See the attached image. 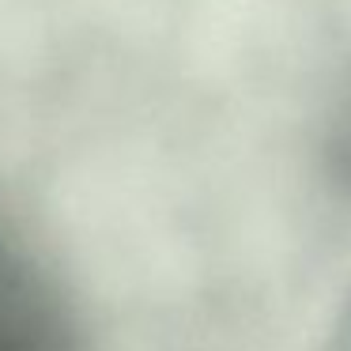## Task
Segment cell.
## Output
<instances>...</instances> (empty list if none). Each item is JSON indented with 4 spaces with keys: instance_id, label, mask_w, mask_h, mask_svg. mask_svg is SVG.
<instances>
[{
    "instance_id": "cell-1",
    "label": "cell",
    "mask_w": 351,
    "mask_h": 351,
    "mask_svg": "<svg viewBox=\"0 0 351 351\" xmlns=\"http://www.w3.org/2000/svg\"><path fill=\"white\" fill-rule=\"evenodd\" d=\"M80 325L57 280L0 215V351H76Z\"/></svg>"
}]
</instances>
